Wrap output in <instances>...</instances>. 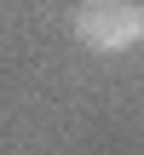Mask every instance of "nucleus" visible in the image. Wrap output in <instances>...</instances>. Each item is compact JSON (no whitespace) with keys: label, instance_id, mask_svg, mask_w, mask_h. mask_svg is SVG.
Returning <instances> with one entry per match:
<instances>
[{"label":"nucleus","instance_id":"f257e3e1","mask_svg":"<svg viewBox=\"0 0 144 155\" xmlns=\"http://www.w3.org/2000/svg\"><path fill=\"white\" fill-rule=\"evenodd\" d=\"M69 29H75V40L87 52H104V58L110 52H133L144 40V6L139 0H81Z\"/></svg>","mask_w":144,"mask_h":155}]
</instances>
